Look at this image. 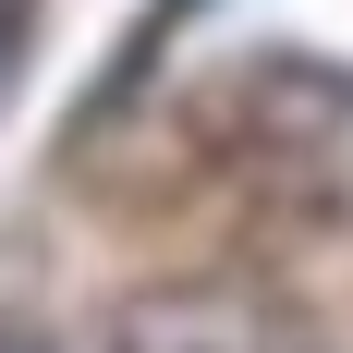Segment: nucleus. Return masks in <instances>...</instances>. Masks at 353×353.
Masks as SVG:
<instances>
[{
	"label": "nucleus",
	"mask_w": 353,
	"mask_h": 353,
	"mask_svg": "<svg viewBox=\"0 0 353 353\" xmlns=\"http://www.w3.org/2000/svg\"><path fill=\"white\" fill-rule=\"evenodd\" d=\"M12 73H25V0H0V98H12Z\"/></svg>",
	"instance_id": "obj_1"
},
{
	"label": "nucleus",
	"mask_w": 353,
	"mask_h": 353,
	"mask_svg": "<svg viewBox=\"0 0 353 353\" xmlns=\"http://www.w3.org/2000/svg\"><path fill=\"white\" fill-rule=\"evenodd\" d=\"M0 353H61V341H37V329H0Z\"/></svg>",
	"instance_id": "obj_2"
}]
</instances>
